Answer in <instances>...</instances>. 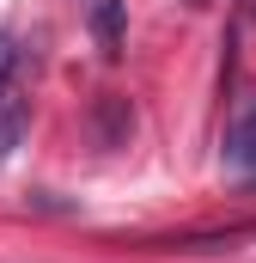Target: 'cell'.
Here are the masks:
<instances>
[{
    "mask_svg": "<svg viewBox=\"0 0 256 263\" xmlns=\"http://www.w3.org/2000/svg\"><path fill=\"white\" fill-rule=\"evenodd\" d=\"M12 80H18V37L0 31V104L12 98Z\"/></svg>",
    "mask_w": 256,
    "mask_h": 263,
    "instance_id": "4",
    "label": "cell"
},
{
    "mask_svg": "<svg viewBox=\"0 0 256 263\" xmlns=\"http://www.w3.org/2000/svg\"><path fill=\"white\" fill-rule=\"evenodd\" d=\"M31 129V117H25V104H12V110H0V165L12 159V147H18V135Z\"/></svg>",
    "mask_w": 256,
    "mask_h": 263,
    "instance_id": "3",
    "label": "cell"
},
{
    "mask_svg": "<svg viewBox=\"0 0 256 263\" xmlns=\"http://www.w3.org/2000/svg\"><path fill=\"white\" fill-rule=\"evenodd\" d=\"M226 159H232L244 178H256V110H250V117H244L232 135H226Z\"/></svg>",
    "mask_w": 256,
    "mask_h": 263,
    "instance_id": "2",
    "label": "cell"
},
{
    "mask_svg": "<svg viewBox=\"0 0 256 263\" xmlns=\"http://www.w3.org/2000/svg\"><path fill=\"white\" fill-rule=\"evenodd\" d=\"M86 25H92V37H98V49H104V62H116L128 43V18H122V0H86Z\"/></svg>",
    "mask_w": 256,
    "mask_h": 263,
    "instance_id": "1",
    "label": "cell"
}]
</instances>
